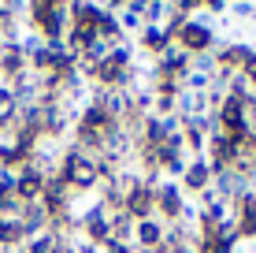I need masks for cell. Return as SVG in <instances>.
Instances as JSON below:
<instances>
[{
  "instance_id": "obj_1",
  "label": "cell",
  "mask_w": 256,
  "mask_h": 253,
  "mask_svg": "<svg viewBox=\"0 0 256 253\" xmlns=\"http://www.w3.org/2000/svg\"><path fill=\"white\" fill-rule=\"evenodd\" d=\"M122 130V123L112 112H104L100 104H93V101H86L82 104V112L74 116V127H70V145H78V149H86L90 156H100L104 153V145L112 142Z\"/></svg>"
},
{
  "instance_id": "obj_2",
  "label": "cell",
  "mask_w": 256,
  "mask_h": 253,
  "mask_svg": "<svg viewBox=\"0 0 256 253\" xmlns=\"http://www.w3.org/2000/svg\"><path fill=\"white\" fill-rule=\"evenodd\" d=\"M90 82H93V86H100V90H119V93L134 90V86H138L134 45H130V41H122V45L108 49V56L96 64V71H93Z\"/></svg>"
},
{
  "instance_id": "obj_3",
  "label": "cell",
  "mask_w": 256,
  "mask_h": 253,
  "mask_svg": "<svg viewBox=\"0 0 256 253\" xmlns=\"http://www.w3.org/2000/svg\"><path fill=\"white\" fill-rule=\"evenodd\" d=\"M56 175L67 182L70 190H74L78 197H93L96 186H100V171H96V156H90L86 149H78V145H64V153H60V168Z\"/></svg>"
},
{
  "instance_id": "obj_4",
  "label": "cell",
  "mask_w": 256,
  "mask_h": 253,
  "mask_svg": "<svg viewBox=\"0 0 256 253\" xmlns=\"http://www.w3.org/2000/svg\"><path fill=\"white\" fill-rule=\"evenodd\" d=\"M174 45L186 52V56H208V52H216V45H219L216 23L208 15H190L186 26L178 30V38H174Z\"/></svg>"
},
{
  "instance_id": "obj_5",
  "label": "cell",
  "mask_w": 256,
  "mask_h": 253,
  "mask_svg": "<svg viewBox=\"0 0 256 253\" xmlns=\"http://www.w3.org/2000/svg\"><path fill=\"white\" fill-rule=\"evenodd\" d=\"M156 182L160 179H145L141 171H134V179H130V186H126V201H122V212L134 223L156 216Z\"/></svg>"
},
{
  "instance_id": "obj_6",
  "label": "cell",
  "mask_w": 256,
  "mask_h": 253,
  "mask_svg": "<svg viewBox=\"0 0 256 253\" xmlns=\"http://www.w3.org/2000/svg\"><path fill=\"white\" fill-rule=\"evenodd\" d=\"M212 119H216V134L230 138V142H242V138L249 134V112H245V104L234 101V97L219 101V108L212 112Z\"/></svg>"
},
{
  "instance_id": "obj_7",
  "label": "cell",
  "mask_w": 256,
  "mask_h": 253,
  "mask_svg": "<svg viewBox=\"0 0 256 253\" xmlns=\"http://www.w3.org/2000/svg\"><path fill=\"white\" fill-rule=\"evenodd\" d=\"M78 234H82L86 242H93V246H104V242L112 238V212L96 201V194H93V201L78 212Z\"/></svg>"
},
{
  "instance_id": "obj_8",
  "label": "cell",
  "mask_w": 256,
  "mask_h": 253,
  "mask_svg": "<svg viewBox=\"0 0 256 253\" xmlns=\"http://www.w3.org/2000/svg\"><path fill=\"white\" fill-rule=\"evenodd\" d=\"M186 208H190V197H186V190H182L174 179H160L156 182V216H160L164 223L186 220Z\"/></svg>"
},
{
  "instance_id": "obj_9",
  "label": "cell",
  "mask_w": 256,
  "mask_h": 253,
  "mask_svg": "<svg viewBox=\"0 0 256 253\" xmlns=\"http://www.w3.org/2000/svg\"><path fill=\"white\" fill-rule=\"evenodd\" d=\"M212 56H216V71H223V75H245V71H249V64L256 60V49L245 45V41H219Z\"/></svg>"
},
{
  "instance_id": "obj_10",
  "label": "cell",
  "mask_w": 256,
  "mask_h": 253,
  "mask_svg": "<svg viewBox=\"0 0 256 253\" xmlns=\"http://www.w3.org/2000/svg\"><path fill=\"white\" fill-rule=\"evenodd\" d=\"M230 216H234L238 238H242V242H256V190L252 186L230 201Z\"/></svg>"
},
{
  "instance_id": "obj_11",
  "label": "cell",
  "mask_w": 256,
  "mask_h": 253,
  "mask_svg": "<svg viewBox=\"0 0 256 253\" xmlns=\"http://www.w3.org/2000/svg\"><path fill=\"white\" fill-rule=\"evenodd\" d=\"M204 160H208L212 175L230 171L234 160H238V142H230V138H223V134H208V142H204Z\"/></svg>"
},
{
  "instance_id": "obj_12",
  "label": "cell",
  "mask_w": 256,
  "mask_h": 253,
  "mask_svg": "<svg viewBox=\"0 0 256 253\" xmlns=\"http://www.w3.org/2000/svg\"><path fill=\"white\" fill-rule=\"evenodd\" d=\"M164 234H167V223L160 216H148V220H138L134 223V249L138 253H164Z\"/></svg>"
},
{
  "instance_id": "obj_13",
  "label": "cell",
  "mask_w": 256,
  "mask_h": 253,
  "mask_svg": "<svg viewBox=\"0 0 256 253\" xmlns=\"http://www.w3.org/2000/svg\"><path fill=\"white\" fill-rule=\"evenodd\" d=\"M190 67H193V56H186L178 45H171V49H167L164 56L152 64V71H148V75H152V78H171V82H182V78L190 75Z\"/></svg>"
},
{
  "instance_id": "obj_14",
  "label": "cell",
  "mask_w": 256,
  "mask_h": 253,
  "mask_svg": "<svg viewBox=\"0 0 256 253\" xmlns=\"http://www.w3.org/2000/svg\"><path fill=\"white\" fill-rule=\"evenodd\" d=\"M45 171L41 168H34V164H26L22 171H15V197H19L22 205H30V201H41V194H45Z\"/></svg>"
},
{
  "instance_id": "obj_15",
  "label": "cell",
  "mask_w": 256,
  "mask_h": 253,
  "mask_svg": "<svg viewBox=\"0 0 256 253\" xmlns=\"http://www.w3.org/2000/svg\"><path fill=\"white\" fill-rule=\"evenodd\" d=\"M178 186L186 190V197H190V194L197 197V194H204V190L212 186V168H208L204 156H190V160H186V171H182Z\"/></svg>"
},
{
  "instance_id": "obj_16",
  "label": "cell",
  "mask_w": 256,
  "mask_h": 253,
  "mask_svg": "<svg viewBox=\"0 0 256 253\" xmlns=\"http://www.w3.org/2000/svg\"><path fill=\"white\" fill-rule=\"evenodd\" d=\"M22 71H26V56H22L19 41H0V78H4V86L12 78H19Z\"/></svg>"
},
{
  "instance_id": "obj_17",
  "label": "cell",
  "mask_w": 256,
  "mask_h": 253,
  "mask_svg": "<svg viewBox=\"0 0 256 253\" xmlns=\"http://www.w3.org/2000/svg\"><path fill=\"white\" fill-rule=\"evenodd\" d=\"M171 45H174V41L164 34V26H141V30H138V49L145 52V56H152V60H160Z\"/></svg>"
},
{
  "instance_id": "obj_18",
  "label": "cell",
  "mask_w": 256,
  "mask_h": 253,
  "mask_svg": "<svg viewBox=\"0 0 256 253\" xmlns=\"http://www.w3.org/2000/svg\"><path fill=\"white\" fill-rule=\"evenodd\" d=\"M19 223H22L26 238H34V234L48 231V212H45V205H41V201H30V205H22V212H19Z\"/></svg>"
},
{
  "instance_id": "obj_19",
  "label": "cell",
  "mask_w": 256,
  "mask_h": 253,
  "mask_svg": "<svg viewBox=\"0 0 256 253\" xmlns=\"http://www.w3.org/2000/svg\"><path fill=\"white\" fill-rule=\"evenodd\" d=\"M26 242V231L19 223V216H0V246L4 249H15Z\"/></svg>"
},
{
  "instance_id": "obj_20",
  "label": "cell",
  "mask_w": 256,
  "mask_h": 253,
  "mask_svg": "<svg viewBox=\"0 0 256 253\" xmlns=\"http://www.w3.org/2000/svg\"><path fill=\"white\" fill-rule=\"evenodd\" d=\"M15 119H19V101L8 86H0V130H8Z\"/></svg>"
},
{
  "instance_id": "obj_21",
  "label": "cell",
  "mask_w": 256,
  "mask_h": 253,
  "mask_svg": "<svg viewBox=\"0 0 256 253\" xmlns=\"http://www.w3.org/2000/svg\"><path fill=\"white\" fill-rule=\"evenodd\" d=\"M112 238H119V242L134 238V220L126 212H112Z\"/></svg>"
},
{
  "instance_id": "obj_22",
  "label": "cell",
  "mask_w": 256,
  "mask_h": 253,
  "mask_svg": "<svg viewBox=\"0 0 256 253\" xmlns=\"http://www.w3.org/2000/svg\"><path fill=\"white\" fill-rule=\"evenodd\" d=\"M167 19V0H148L145 12H141V23L145 26H164Z\"/></svg>"
},
{
  "instance_id": "obj_23",
  "label": "cell",
  "mask_w": 256,
  "mask_h": 253,
  "mask_svg": "<svg viewBox=\"0 0 256 253\" xmlns=\"http://www.w3.org/2000/svg\"><path fill=\"white\" fill-rule=\"evenodd\" d=\"M186 19H190V15L186 12H178V8H171V4H167V19H164V34H167V38H178V30H182V26H186Z\"/></svg>"
},
{
  "instance_id": "obj_24",
  "label": "cell",
  "mask_w": 256,
  "mask_h": 253,
  "mask_svg": "<svg viewBox=\"0 0 256 253\" xmlns=\"http://www.w3.org/2000/svg\"><path fill=\"white\" fill-rule=\"evenodd\" d=\"M119 26H122V34H138L145 23H141L138 12H119Z\"/></svg>"
},
{
  "instance_id": "obj_25",
  "label": "cell",
  "mask_w": 256,
  "mask_h": 253,
  "mask_svg": "<svg viewBox=\"0 0 256 253\" xmlns=\"http://www.w3.org/2000/svg\"><path fill=\"white\" fill-rule=\"evenodd\" d=\"M230 8V0H200V12L204 15H223Z\"/></svg>"
},
{
  "instance_id": "obj_26",
  "label": "cell",
  "mask_w": 256,
  "mask_h": 253,
  "mask_svg": "<svg viewBox=\"0 0 256 253\" xmlns=\"http://www.w3.org/2000/svg\"><path fill=\"white\" fill-rule=\"evenodd\" d=\"M230 12L238 15V19H252V15H256V4H252V0H238V4H230Z\"/></svg>"
},
{
  "instance_id": "obj_27",
  "label": "cell",
  "mask_w": 256,
  "mask_h": 253,
  "mask_svg": "<svg viewBox=\"0 0 256 253\" xmlns=\"http://www.w3.org/2000/svg\"><path fill=\"white\" fill-rule=\"evenodd\" d=\"M171 8H178V12H186V15H197L200 12V0H167Z\"/></svg>"
},
{
  "instance_id": "obj_28",
  "label": "cell",
  "mask_w": 256,
  "mask_h": 253,
  "mask_svg": "<svg viewBox=\"0 0 256 253\" xmlns=\"http://www.w3.org/2000/svg\"><path fill=\"white\" fill-rule=\"evenodd\" d=\"M96 4L104 8V12H112V15H119V12H126V4L130 0H96Z\"/></svg>"
},
{
  "instance_id": "obj_29",
  "label": "cell",
  "mask_w": 256,
  "mask_h": 253,
  "mask_svg": "<svg viewBox=\"0 0 256 253\" xmlns=\"http://www.w3.org/2000/svg\"><path fill=\"white\" fill-rule=\"evenodd\" d=\"M245 78H249V86H252V93H256V60L249 64V71H245Z\"/></svg>"
},
{
  "instance_id": "obj_30",
  "label": "cell",
  "mask_w": 256,
  "mask_h": 253,
  "mask_svg": "<svg viewBox=\"0 0 256 253\" xmlns=\"http://www.w3.org/2000/svg\"><path fill=\"white\" fill-rule=\"evenodd\" d=\"M0 175H4V168H0Z\"/></svg>"
}]
</instances>
